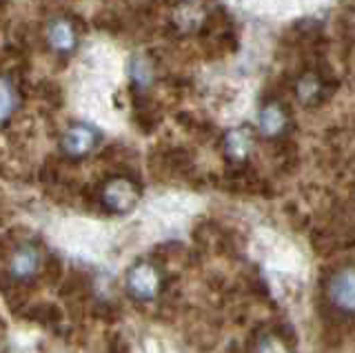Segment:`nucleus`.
I'll return each instance as SVG.
<instances>
[{
    "mask_svg": "<svg viewBox=\"0 0 355 353\" xmlns=\"http://www.w3.org/2000/svg\"><path fill=\"white\" fill-rule=\"evenodd\" d=\"M251 353H295V349H293V342L288 340L282 331L269 329L255 338Z\"/></svg>",
    "mask_w": 355,
    "mask_h": 353,
    "instance_id": "nucleus-9",
    "label": "nucleus"
},
{
    "mask_svg": "<svg viewBox=\"0 0 355 353\" xmlns=\"http://www.w3.org/2000/svg\"><path fill=\"white\" fill-rule=\"evenodd\" d=\"M251 145H253V136H251V131L244 129V127L233 129L231 134H227V138H225L227 156L233 160H242L249 153Z\"/></svg>",
    "mask_w": 355,
    "mask_h": 353,
    "instance_id": "nucleus-10",
    "label": "nucleus"
},
{
    "mask_svg": "<svg viewBox=\"0 0 355 353\" xmlns=\"http://www.w3.org/2000/svg\"><path fill=\"white\" fill-rule=\"evenodd\" d=\"M96 142H98V134L92 127L83 125V123H76V125H71L69 129L64 131V136L60 140V147H62V151L67 153V156L83 158L96 147Z\"/></svg>",
    "mask_w": 355,
    "mask_h": 353,
    "instance_id": "nucleus-5",
    "label": "nucleus"
},
{
    "mask_svg": "<svg viewBox=\"0 0 355 353\" xmlns=\"http://www.w3.org/2000/svg\"><path fill=\"white\" fill-rule=\"evenodd\" d=\"M260 131L266 138H277L284 134V129L288 125V116L284 112V107L275 101H269L260 109V118H258Z\"/></svg>",
    "mask_w": 355,
    "mask_h": 353,
    "instance_id": "nucleus-7",
    "label": "nucleus"
},
{
    "mask_svg": "<svg viewBox=\"0 0 355 353\" xmlns=\"http://www.w3.org/2000/svg\"><path fill=\"white\" fill-rule=\"evenodd\" d=\"M47 42H49V47L53 51L69 53L78 45V34H76V29H73V25L69 23V20L58 16L47 25Z\"/></svg>",
    "mask_w": 355,
    "mask_h": 353,
    "instance_id": "nucleus-6",
    "label": "nucleus"
},
{
    "mask_svg": "<svg viewBox=\"0 0 355 353\" xmlns=\"http://www.w3.org/2000/svg\"><path fill=\"white\" fill-rule=\"evenodd\" d=\"M295 94L304 105H318L322 98L329 94V89H327V83L322 80V76L309 71L295 83Z\"/></svg>",
    "mask_w": 355,
    "mask_h": 353,
    "instance_id": "nucleus-8",
    "label": "nucleus"
},
{
    "mask_svg": "<svg viewBox=\"0 0 355 353\" xmlns=\"http://www.w3.org/2000/svg\"><path fill=\"white\" fill-rule=\"evenodd\" d=\"M127 293L136 302H153L162 291V273L149 260H140L125 275Z\"/></svg>",
    "mask_w": 355,
    "mask_h": 353,
    "instance_id": "nucleus-2",
    "label": "nucleus"
},
{
    "mask_svg": "<svg viewBox=\"0 0 355 353\" xmlns=\"http://www.w3.org/2000/svg\"><path fill=\"white\" fill-rule=\"evenodd\" d=\"M20 103V94H18V87L14 83L11 76H3V123L7 125L11 114L18 109Z\"/></svg>",
    "mask_w": 355,
    "mask_h": 353,
    "instance_id": "nucleus-11",
    "label": "nucleus"
},
{
    "mask_svg": "<svg viewBox=\"0 0 355 353\" xmlns=\"http://www.w3.org/2000/svg\"><path fill=\"white\" fill-rule=\"evenodd\" d=\"M100 203L111 214H129L140 203V187L125 175H114L100 187Z\"/></svg>",
    "mask_w": 355,
    "mask_h": 353,
    "instance_id": "nucleus-3",
    "label": "nucleus"
},
{
    "mask_svg": "<svg viewBox=\"0 0 355 353\" xmlns=\"http://www.w3.org/2000/svg\"><path fill=\"white\" fill-rule=\"evenodd\" d=\"M324 302L340 318H355V264H342L324 280Z\"/></svg>",
    "mask_w": 355,
    "mask_h": 353,
    "instance_id": "nucleus-1",
    "label": "nucleus"
},
{
    "mask_svg": "<svg viewBox=\"0 0 355 353\" xmlns=\"http://www.w3.org/2000/svg\"><path fill=\"white\" fill-rule=\"evenodd\" d=\"M42 269V253L33 242H20L9 253L5 264V275L9 282H29Z\"/></svg>",
    "mask_w": 355,
    "mask_h": 353,
    "instance_id": "nucleus-4",
    "label": "nucleus"
}]
</instances>
